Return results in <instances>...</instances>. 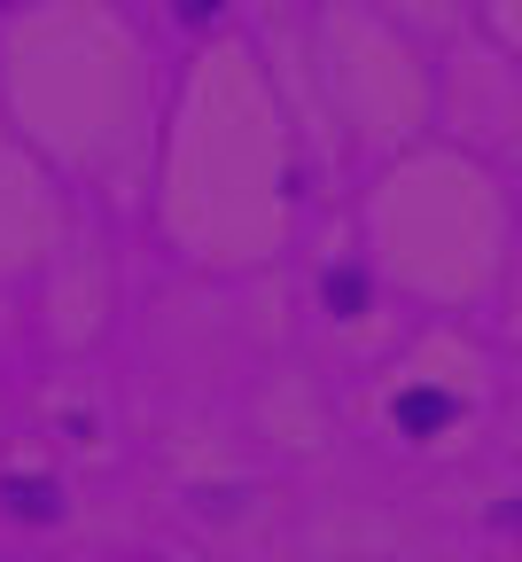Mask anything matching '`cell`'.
Returning <instances> with one entry per match:
<instances>
[{
  "mask_svg": "<svg viewBox=\"0 0 522 562\" xmlns=\"http://www.w3.org/2000/svg\"><path fill=\"white\" fill-rule=\"evenodd\" d=\"M453 414H461V406H453V398H444V391H406V398H398V422H406V430H413V438H429V430H444V422H453Z\"/></svg>",
  "mask_w": 522,
  "mask_h": 562,
  "instance_id": "6da1fadb",
  "label": "cell"
},
{
  "mask_svg": "<svg viewBox=\"0 0 522 562\" xmlns=\"http://www.w3.org/2000/svg\"><path fill=\"white\" fill-rule=\"evenodd\" d=\"M188 9H195V16H203V9H218V0H188Z\"/></svg>",
  "mask_w": 522,
  "mask_h": 562,
  "instance_id": "7a4b0ae2",
  "label": "cell"
}]
</instances>
